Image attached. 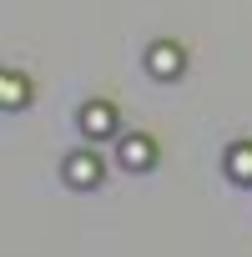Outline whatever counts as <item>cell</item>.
Masks as SVG:
<instances>
[{"instance_id":"277c9868","label":"cell","mask_w":252,"mask_h":257,"mask_svg":"<svg viewBox=\"0 0 252 257\" xmlns=\"http://www.w3.org/2000/svg\"><path fill=\"white\" fill-rule=\"evenodd\" d=\"M222 162H227V177H232V182L252 187V142H232Z\"/></svg>"},{"instance_id":"6da1fadb","label":"cell","mask_w":252,"mask_h":257,"mask_svg":"<svg viewBox=\"0 0 252 257\" xmlns=\"http://www.w3.org/2000/svg\"><path fill=\"white\" fill-rule=\"evenodd\" d=\"M81 132H86L91 142L116 137V106H106V101H86V106H81Z\"/></svg>"},{"instance_id":"8992f818","label":"cell","mask_w":252,"mask_h":257,"mask_svg":"<svg viewBox=\"0 0 252 257\" xmlns=\"http://www.w3.org/2000/svg\"><path fill=\"white\" fill-rule=\"evenodd\" d=\"M21 96H31V86L21 91V76H6V106H21Z\"/></svg>"},{"instance_id":"5b68a950","label":"cell","mask_w":252,"mask_h":257,"mask_svg":"<svg viewBox=\"0 0 252 257\" xmlns=\"http://www.w3.org/2000/svg\"><path fill=\"white\" fill-rule=\"evenodd\" d=\"M147 66H152L157 76H167V81H172V76L182 71V51H177L172 41H167V46H152V51H147Z\"/></svg>"},{"instance_id":"7a4b0ae2","label":"cell","mask_w":252,"mask_h":257,"mask_svg":"<svg viewBox=\"0 0 252 257\" xmlns=\"http://www.w3.org/2000/svg\"><path fill=\"white\" fill-rule=\"evenodd\" d=\"M116 162H121L126 172H147V167H157V142H152V137H126Z\"/></svg>"},{"instance_id":"3957f363","label":"cell","mask_w":252,"mask_h":257,"mask_svg":"<svg viewBox=\"0 0 252 257\" xmlns=\"http://www.w3.org/2000/svg\"><path fill=\"white\" fill-rule=\"evenodd\" d=\"M101 172H106V167H101L91 152H71V157H66V182H71V187H96Z\"/></svg>"}]
</instances>
